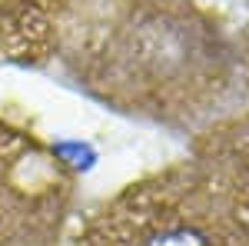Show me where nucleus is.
I'll return each mask as SVG.
<instances>
[{
    "mask_svg": "<svg viewBox=\"0 0 249 246\" xmlns=\"http://www.w3.org/2000/svg\"><path fill=\"white\" fill-rule=\"evenodd\" d=\"M53 67L120 116L199 133L249 87V27L219 0H93Z\"/></svg>",
    "mask_w": 249,
    "mask_h": 246,
    "instance_id": "nucleus-1",
    "label": "nucleus"
},
{
    "mask_svg": "<svg viewBox=\"0 0 249 246\" xmlns=\"http://www.w3.org/2000/svg\"><path fill=\"white\" fill-rule=\"evenodd\" d=\"M70 246H246L190 156L103 196L70 233Z\"/></svg>",
    "mask_w": 249,
    "mask_h": 246,
    "instance_id": "nucleus-2",
    "label": "nucleus"
},
{
    "mask_svg": "<svg viewBox=\"0 0 249 246\" xmlns=\"http://www.w3.org/2000/svg\"><path fill=\"white\" fill-rule=\"evenodd\" d=\"M73 173L34 130L0 116V246H60Z\"/></svg>",
    "mask_w": 249,
    "mask_h": 246,
    "instance_id": "nucleus-3",
    "label": "nucleus"
},
{
    "mask_svg": "<svg viewBox=\"0 0 249 246\" xmlns=\"http://www.w3.org/2000/svg\"><path fill=\"white\" fill-rule=\"evenodd\" d=\"M186 156L249 246V110H232L193 133Z\"/></svg>",
    "mask_w": 249,
    "mask_h": 246,
    "instance_id": "nucleus-4",
    "label": "nucleus"
},
{
    "mask_svg": "<svg viewBox=\"0 0 249 246\" xmlns=\"http://www.w3.org/2000/svg\"><path fill=\"white\" fill-rule=\"evenodd\" d=\"M93 0H0V60L43 70Z\"/></svg>",
    "mask_w": 249,
    "mask_h": 246,
    "instance_id": "nucleus-5",
    "label": "nucleus"
}]
</instances>
